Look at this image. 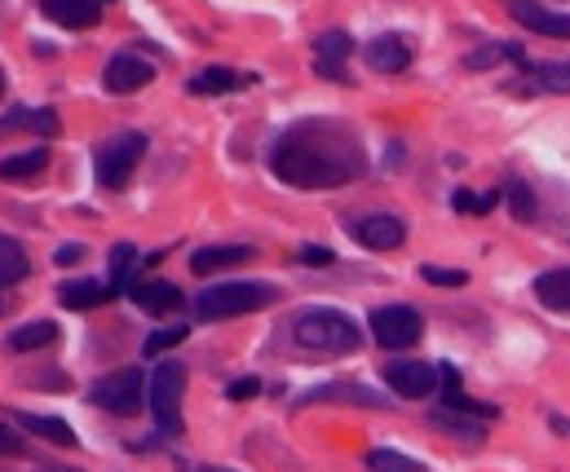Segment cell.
<instances>
[{
    "mask_svg": "<svg viewBox=\"0 0 570 472\" xmlns=\"http://www.w3.org/2000/svg\"><path fill=\"white\" fill-rule=\"evenodd\" d=\"M146 397H151V415H155V428L164 437H177L182 432V397H186V366L182 362H160L151 371V384H146Z\"/></svg>",
    "mask_w": 570,
    "mask_h": 472,
    "instance_id": "277c9868",
    "label": "cell"
},
{
    "mask_svg": "<svg viewBox=\"0 0 570 472\" xmlns=\"http://www.w3.org/2000/svg\"><path fill=\"white\" fill-rule=\"evenodd\" d=\"M274 296L278 292L265 287V283H212V287H204L195 296V314L204 322H226V318H243L252 309L274 305Z\"/></svg>",
    "mask_w": 570,
    "mask_h": 472,
    "instance_id": "3957f363",
    "label": "cell"
},
{
    "mask_svg": "<svg viewBox=\"0 0 570 472\" xmlns=\"http://www.w3.org/2000/svg\"><path fill=\"white\" fill-rule=\"evenodd\" d=\"M420 278L434 283V287H464L469 283L464 270H442V265H420Z\"/></svg>",
    "mask_w": 570,
    "mask_h": 472,
    "instance_id": "836d02e7",
    "label": "cell"
},
{
    "mask_svg": "<svg viewBox=\"0 0 570 472\" xmlns=\"http://www.w3.org/2000/svg\"><path fill=\"white\" fill-rule=\"evenodd\" d=\"M354 54V41L346 36V32H324L319 41H315V72L324 76V80H346V58Z\"/></svg>",
    "mask_w": 570,
    "mask_h": 472,
    "instance_id": "4fadbf2b",
    "label": "cell"
},
{
    "mask_svg": "<svg viewBox=\"0 0 570 472\" xmlns=\"http://www.w3.org/2000/svg\"><path fill=\"white\" fill-rule=\"evenodd\" d=\"M0 98H6V72H0Z\"/></svg>",
    "mask_w": 570,
    "mask_h": 472,
    "instance_id": "60d3db41",
    "label": "cell"
},
{
    "mask_svg": "<svg viewBox=\"0 0 570 472\" xmlns=\"http://www.w3.org/2000/svg\"><path fill=\"white\" fill-rule=\"evenodd\" d=\"M429 424L442 428V432H456V437H464V441H482V428L473 424V415H460V410H451V406H438V410L429 415Z\"/></svg>",
    "mask_w": 570,
    "mask_h": 472,
    "instance_id": "4316f807",
    "label": "cell"
},
{
    "mask_svg": "<svg viewBox=\"0 0 570 472\" xmlns=\"http://www.w3.org/2000/svg\"><path fill=\"white\" fill-rule=\"evenodd\" d=\"M535 300L544 309H557V314H570V265L561 270H548L535 278Z\"/></svg>",
    "mask_w": 570,
    "mask_h": 472,
    "instance_id": "d6986e66",
    "label": "cell"
},
{
    "mask_svg": "<svg viewBox=\"0 0 570 472\" xmlns=\"http://www.w3.org/2000/svg\"><path fill=\"white\" fill-rule=\"evenodd\" d=\"M89 397H94V406H102V410L129 419V415H138L142 402H146V380H142L138 366H120V371L102 375V380L89 388Z\"/></svg>",
    "mask_w": 570,
    "mask_h": 472,
    "instance_id": "8992f818",
    "label": "cell"
},
{
    "mask_svg": "<svg viewBox=\"0 0 570 472\" xmlns=\"http://www.w3.org/2000/svg\"><path fill=\"white\" fill-rule=\"evenodd\" d=\"M297 261H306V265H332V252L319 248V243H306V248H297Z\"/></svg>",
    "mask_w": 570,
    "mask_h": 472,
    "instance_id": "74e56055",
    "label": "cell"
},
{
    "mask_svg": "<svg viewBox=\"0 0 570 472\" xmlns=\"http://www.w3.org/2000/svg\"><path fill=\"white\" fill-rule=\"evenodd\" d=\"M239 85H243L239 72H230V67H204L186 89L199 94V98H208V94H230V89H239Z\"/></svg>",
    "mask_w": 570,
    "mask_h": 472,
    "instance_id": "cb8c5ba5",
    "label": "cell"
},
{
    "mask_svg": "<svg viewBox=\"0 0 570 472\" xmlns=\"http://www.w3.org/2000/svg\"><path fill=\"white\" fill-rule=\"evenodd\" d=\"M522 58V45H500V41H486V45H478L469 58H464V67L469 72H495L500 63H517Z\"/></svg>",
    "mask_w": 570,
    "mask_h": 472,
    "instance_id": "603a6c76",
    "label": "cell"
},
{
    "mask_svg": "<svg viewBox=\"0 0 570 472\" xmlns=\"http://www.w3.org/2000/svg\"><path fill=\"white\" fill-rule=\"evenodd\" d=\"M293 340L310 353H328V358H341V353H354L363 331L354 327L350 314L341 309H328V305H310L293 318Z\"/></svg>",
    "mask_w": 570,
    "mask_h": 472,
    "instance_id": "7a4b0ae2",
    "label": "cell"
},
{
    "mask_svg": "<svg viewBox=\"0 0 570 472\" xmlns=\"http://www.w3.org/2000/svg\"><path fill=\"white\" fill-rule=\"evenodd\" d=\"M182 340H186V322H177V327H160V331H151V336H146L142 353H168V349H177Z\"/></svg>",
    "mask_w": 570,
    "mask_h": 472,
    "instance_id": "1f68e13d",
    "label": "cell"
},
{
    "mask_svg": "<svg viewBox=\"0 0 570 472\" xmlns=\"http://www.w3.org/2000/svg\"><path fill=\"white\" fill-rule=\"evenodd\" d=\"M504 199H508V212H513L522 226H530V221H535L539 204H535V195H530L526 177H508V186H504Z\"/></svg>",
    "mask_w": 570,
    "mask_h": 472,
    "instance_id": "484cf974",
    "label": "cell"
},
{
    "mask_svg": "<svg viewBox=\"0 0 570 472\" xmlns=\"http://www.w3.org/2000/svg\"><path fill=\"white\" fill-rule=\"evenodd\" d=\"M495 199H500V195H473V190H456V195H451L456 212H464V217H482V212H491V208H495Z\"/></svg>",
    "mask_w": 570,
    "mask_h": 472,
    "instance_id": "d6a6232c",
    "label": "cell"
},
{
    "mask_svg": "<svg viewBox=\"0 0 570 472\" xmlns=\"http://www.w3.org/2000/svg\"><path fill=\"white\" fill-rule=\"evenodd\" d=\"M368 468L372 472H425V463L420 459H412V454H403V450H368Z\"/></svg>",
    "mask_w": 570,
    "mask_h": 472,
    "instance_id": "83f0119b",
    "label": "cell"
},
{
    "mask_svg": "<svg viewBox=\"0 0 570 472\" xmlns=\"http://www.w3.org/2000/svg\"><path fill=\"white\" fill-rule=\"evenodd\" d=\"M14 419H19L28 432H36V437H45V441H54V446H63V450H72V446H76L72 424H67V419H58V415H32V410H19Z\"/></svg>",
    "mask_w": 570,
    "mask_h": 472,
    "instance_id": "ffe728a7",
    "label": "cell"
},
{
    "mask_svg": "<svg viewBox=\"0 0 570 472\" xmlns=\"http://www.w3.org/2000/svg\"><path fill=\"white\" fill-rule=\"evenodd\" d=\"M350 230H354V239H359L363 248H372V252H394V248L407 239V226H403L398 217H390V212H372V217L354 221Z\"/></svg>",
    "mask_w": 570,
    "mask_h": 472,
    "instance_id": "8fae6325",
    "label": "cell"
},
{
    "mask_svg": "<svg viewBox=\"0 0 570 472\" xmlns=\"http://www.w3.org/2000/svg\"><path fill=\"white\" fill-rule=\"evenodd\" d=\"M133 261H138V248H133V243H116V248H111V292H124V287L133 283V278H129Z\"/></svg>",
    "mask_w": 570,
    "mask_h": 472,
    "instance_id": "f1b7e54d",
    "label": "cell"
},
{
    "mask_svg": "<svg viewBox=\"0 0 570 472\" xmlns=\"http://www.w3.org/2000/svg\"><path fill=\"white\" fill-rule=\"evenodd\" d=\"M363 58H368V67H372V72L398 76V72H407V63H412V45H407L403 36L385 32V36H376V41L363 50Z\"/></svg>",
    "mask_w": 570,
    "mask_h": 472,
    "instance_id": "5bb4252c",
    "label": "cell"
},
{
    "mask_svg": "<svg viewBox=\"0 0 570 472\" xmlns=\"http://www.w3.org/2000/svg\"><path fill=\"white\" fill-rule=\"evenodd\" d=\"M270 168L278 182H288L297 190H337V186H350L363 177L368 155L350 124L302 120L274 142Z\"/></svg>",
    "mask_w": 570,
    "mask_h": 472,
    "instance_id": "6da1fadb",
    "label": "cell"
},
{
    "mask_svg": "<svg viewBox=\"0 0 570 472\" xmlns=\"http://www.w3.org/2000/svg\"><path fill=\"white\" fill-rule=\"evenodd\" d=\"M182 472H230V468H212V463H182Z\"/></svg>",
    "mask_w": 570,
    "mask_h": 472,
    "instance_id": "ab89813d",
    "label": "cell"
},
{
    "mask_svg": "<svg viewBox=\"0 0 570 472\" xmlns=\"http://www.w3.org/2000/svg\"><path fill=\"white\" fill-rule=\"evenodd\" d=\"M45 168H50V151L36 146V151H23V155L0 160V182H36Z\"/></svg>",
    "mask_w": 570,
    "mask_h": 472,
    "instance_id": "44dd1931",
    "label": "cell"
},
{
    "mask_svg": "<svg viewBox=\"0 0 570 472\" xmlns=\"http://www.w3.org/2000/svg\"><path fill=\"white\" fill-rule=\"evenodd\" d=\"M513 23H522L535 36H552V41H570V14L548 10L544 0H508Z\"/></svg>",
    "mask_w": 570,
    "mask_h": 472,
    "instance_id": "ba28073f",
    "label": "cell"
},
{
    "mask_svg": "<svg viewBox=\"0 0 570 472\" xmlns=\"http://www.w3.org/2000/svg\"><path fill=\"white\" fill-rule=\"evenodd\" d=\"M243 261H252V248H248V243H221V248H199V252L190 256V270L204 278V274H212V270L243 265Z\"/></svg>",
    "mask_w": 570,
    "mask_h": 472,
    "instance_id": "e0dca14e",
    "label": "cell"
},
{
    "mask_svg": "<svg viewBox=\"0 0 570 472\" xmlns=\"http://www.w3.org/2000/svg\"><path fill=\"white\" fill-rule=\"evenodd\" d=\"M54 261H58V265H76V261H85V248H80V243H63V248L54 252Z\"/></svg>",
    "mask_w": 570,
    "mask_h": 472,
    "instance_id": "f35d334b",
    "label": "cell"
},
{
    "mask_svg": "<svg viewBox=\"0 0 570 472\" xmlns=\"http://www.w3.org/2000/svg\"><path fill=\"white\" fill-rule=\"evenodd\" d=\"M54 340H58V327L45 322V318L10 331V349H14V353H32V349H45V344H54Z\"/></svg>",
    "mask_w": 570,
    "mask_h": 472,
    "instance_id": "d4e9b609",
    "label": "cell"
},
{
    "mask_svg": "<svg viewBox=\"0 0 570 472\" xmlns=\"http://www.w3.org/2000/svg\"><path fill=\"white\" fill-rule=\"evenodd\" d=\"M28 270H32L28 252H23L10 234H0V287H14V283H23V278H28Z\"/></svg>",
    "mask_w": 570,
    "mask_h": 472,
    "instance_id": "7402d4cb",
    "label": "cell"
},
{
    "mask_svg": "<svg viewBox=\"0 0 570 472\" xmlns=\"http://www.w3.org/2000/svg\"><path fill=\"white\" fill-rule=\"evenodd\" d=\"M41 14L54 19L58 28L85 32V28L102 23V0H41Z\"/></svg>",
    "mask_w": 570,
    "mask_h": 472,
    "instance_id": "7c38bea8",
    "label": "cell"
},
{
    "mask_svg": "<svg viewBox=\"0 0 570 472\" xmlns=\"http://www.w3.org/2000/svg\"><path fill=\"white\" fill-rule=\"evenodd\" d=\"M420 331H425V318L412 305H381L372 314V336L381 349H412L420 340Z\"/></svg>",
    "mask_w": 570,
    "mask_h": 472,
    "instance_id": "52a82bcc",
    "label": "cell"
},
{
    "mask_svg": "<svg viewBox=\"0 0 570 472\" xmlns=\"http://www.w3.org/2000/svg\"><path fill=\"white\" fill-rule=\"evenodd\" d=\"M385 384L398 393V397H407V402H420V397H429L434 393V384H438V371L434 366H425V362H390L385 366Z\"/></svg>",
    "mask_w": 570,
    "mask_h": 472,
    "instance_id": "9c48e42d",
    "label": "cell"
},
{
    "mask_svg": "<svg viewBox=\"0 0 570 472\" xmlns=\"http://www.w3.org/2000/svg\"><path fill=\"white\" fill-rule=\"evenodd\" d=\"M256 393H261V380H256V375H243V380H234V384L226 388L230 402H248V397H256Z\"/></svg>",
    "mask_w": 570,
    "mask_h": 472,
    "instance_id": "8d00e7d4",
    "label": "cell"
},
{
    "mask_svg": "<svg viewBox=\"0 0 570 472\" xmlns=\"http://www.w3.org/2000/svg\"><path fill=\"white\" fill-rule=\"evenodd\" d=\"M151 80H155V67H151L146 58H133V54H116V58L107 63V72H102L107 94H138V89H146Z\"/></svg>",
    "mask_w": 570,
    "mask_h": 472,
    "instance_id": "30bf717a",
    "label": "cell"
},
{
    "mask_svg": "<svg viewBox=\"0 0 570 472\" xmlns=\"http://www.w3.org/2000/svg\"><path fill=\"white\" fill-rule=\"evenodd\" d=\"M535 80H539L548 94H570V58H561V63H544V67L535 72Z\"/></svg>",
    "mask_w": 570,
    "mask_h": 472,
    "instance_id": "4dcf8cb0",
    "label": "cell"
},
{
    "mask_svg": "<svg viewBox=\"0 0 570 472\" xmlns=\"http://www.w3.org/2000/svg\"><path fill=\"white\" fill-rule=\"evenodd\" d=\"M111 296H116L111 283H98V278H72V283L58 287V300H63L67 309H98V305L111 300Z\"/></svg>",
    "mask_w": 570,
    "mask_h": 472,
    "instance_id": "ac0fdd59",
    "label": "cell"
},
{
    "mask_svg": "<svg viewBox=\"0 0 570 472\" xmlns=\"http://www.w3.org/2000/svg\"><path fill=\"white\" fill-rule=\"evenodd\" d=\"M28 129H32L36 138H58V129H63V124H58V116H54L50 107H36V111H32V120H28Z\"/></svg>",
    "mask_w": 570,
    "mask_h": 472,
    "instance_id": "e575fe53",
    "label": "cell"
},
{
    "mask_svg": "<svg viewBox=\"0 0 570 472\" xmlns=\"http://www.w3.org/2000/svg\"><path fill=\"white\" fill-rule=\"evenodd\" d=\"M310 402H354V406H390L381 393H372V388H363V384H319V388H310V393H302V406H310Z\"/></svg>",
    "mask_w": 570,
    "mask_h": 472,
    "instance_id": "2e32d148",
    "label": "cell"
},
{
    "mask_svg": "<svg viewBox=\"0 0 570 472\" xmlns=\"http://www.w3.org/2000/svg\"><path fill=\"white\" fill-rule=\"evenodd\" d=\"M45 472H76V468H45Z\"/></svg>",
    "mask_w": 570,
    "mask_h": 472,
    "instance_id": "b9f144b4",
    "label": "cell"
},
{
    "mask_svg": "<svg viewBox=\"0 0 570 472\" xmlns=\"http://www.w3.org/2000/svg\"><path fill=\"white\" fill-rule=\"evenodd\" d=\"M442 406H451V410H460V415H473V419H495V415H500L491 402H473V397L460 393V388H447V393H442Z\"/></svg>",
    "mask_w": 570,
    "mask_h": 472,
    "instance_id": "f546056e",
    "label": "cell"
},
{
    "mask_svg": "<svg viewBox=\"0 0 570 472\" xmlns=\"http://www.w3.org/2000/svg\"><path fill=\"white\" fill-rule=\"evenodd\" d=\"M23 450H28L23 432H19L14 424H6V419H0V454H23Z\"/></svg>",
    "mask_w": 570,
    "mask_h": 472,
    "instance_id": "d590c367",
    "label": "cell"
},
{
    "mask_svg": "<svg viewBox=\"0 0 570 472\" xmlns=\"http://www.w3.org/2000/svg\"><path fill=\"white\" fill-rule=\"evenodd\" d=\"M129 296L146 309V314H168L182 305V287L177 283H164V278H142V283H129Z\"/></svg>",
    "mask_w": 570,
    "mask_h": 472,
    "instance_id": "9a60e30c",
    "label": "cell"
},
{
    "mask_svg": "<svg viewBox=\"0 0 570 472\" xmlns=\"http://www.w3.org/2000/svg\"><path fill=\"white\" fill-rule=\"evenodd\" d=\"M142 155H146V138L142 133H116L111 142L98 146V160H94L98 182L107 190H124L129 177H133V168L142 164Z\"/></svg>",
    "mask_w": 570,
    "mask_h": 472,
    "instance_id": "5b68a950",
    "label": "cell"
}]
</instances>
